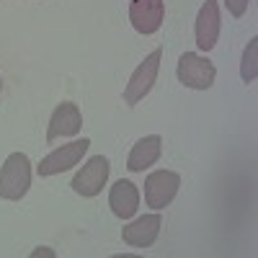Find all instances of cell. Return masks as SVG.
<instances>
[{"mask_svg": "<svg viewBox=\"0 0 258 258\" xmlns=\"http://www.w3.org/2000/svg\"><path fill=\"white\" fill-rule=\"evenodd\" d=\"M88 147H91V140H88V137H83V140H75V142H70V145L57 147L54 153H49L44 160L36 165L39 176L47 178V176H57V173L70 170L73 165H78V163L83 160V155L88 153Z\"/></svg>", "mask_w": 258, "mask_h": 258, "instance_id": "4", "label": "cell"}, {"mask_svg": "<svg viewBox=\"0 0 258 258\" xmlns=\"http://www.w3.org/2000/svg\"><path fill=\"white\" fill-rule=\"evenodd\" d=\"M194 31H197V44L202 52H209L217 44V36H220V3L217 0H207L199 8Z\"/></svg>", "mask_w": 258, "mask_h": 258, "instance_id": "9", "label": "cell"}, {"mask_svg": "<svg viewBox=\"0 0 258 258\" xmlns=\"http://www.w3.org/2000/svg\"><path fill=\"white\" fill-rule=\"evenodd\" d=\"M31 186V160L24 153H13L0 168V199L18 202Z\"/></svg>", "mask_w": 258, "mask_h": 258, "instance_id": "1", "label": "cell"}, {"mask_svg": "<svg viewBox=\"0 0 258 258\" xmlns=\"http://www.w3.org/2000/svg\"><path fill=\"white\" fill-rule=\"evenodd\" d=\"M165 3L163 0H132L129 3V21L140 34H155L163 26Z\"/></svg>", "mask_w": 258, "mask_h": 258, "instance_id": "7", "label": "cell"}, {"mask_svg": "<svg viewBox=\"0 0 258 258\" xmlns=\"http://www.w3.org/2000/svg\"><path fill=\"white\" fill-rule=\"evenodd\" d=\"M181 186V176L173 170H155L145 178V204L153 209H165L176 199Z\"/></svg>", "mask_w": 258, "mask_h": 258, "instance_id": "5", "label": "cell"}, {"mask_svg": "<svg viewBox=\"0 0 258 258\" xmlns=\"http://www.w3.org/2000/svg\"><path fill=\"white\" fill-rule=\"evenodd\" d=\"M248 3H250V0H225L227 11H230V13H232L235 18L245 16V11H248Z\"/></svg>", "mask_w": 258, "mask_h": 258, "instance_id": "14", "label": "cell"}, {"mask_svg": "<svg viewBox=\"0 0 258 258\" xmlns=\"http://www.w3.org/2000/svg\"><path fill=\"white\" fill-rule=\"evenodd\" d=\"M255 75H258V39L253 36V39L248 41V47H245V52H243V64H240V78H243L245 83H253V80H255Z\"/></svg>", "mask_w": 258, "mask_h": 258, "instance_id": "13", "label": "cell"}, {"mask_svg": "<svg viewBox=\"0 0 258 258\" xmlns=\"http://www.w3.org/2000/svg\"><path fill=\"white\" fill-rule=\"evenodd\" d=\"M83 129V114L75 103L64 101L52 111L49 129H47V142H54L59 137H75Z\"/></svg>", "mask_w": 258, "mask_h": 258, "instance_id": "8", "label": "cell"}, {"mask_svg": "<svg viewBox=\"0 0 258 258\" xmlns=\"http://www.w3.org/2000/svg\"><path fill=\"white\" fill-rule=\"evenodd\" d=\"M109 170H111V165H109V160H106L103 155L91 158L75 173L73 191L80 194V197H88V199L91 197H98V194L103 191V186H106V181H109Z\"/></svg>", "mask_w": 258, "mask_h": 258, "instance_id": "6", "label": "cell"}, {"mask_svg": "<svg viewBox=\"0 0 258 258\" xmlns=\"http://www.w3.org/2000/svg\"><path fill=\"white\" fill-rule=\"evenodd\" d=\"M160 225H163L160 214H145V217L135 220L132 225H126L121 230V238L132 248H150L160 235Z\"/></svg>", "mask_w": 258, "mask_h": 258, "instance_id": "10", "label": "cell"}, {"mask_svg": "<svg viewBox=\"0 0 258 258\" xmlns=\"http://www.w3.org/2000/svg\"><path fill=\"white\" fill-rule=\"evenodd\" d=\"M160 57H163V49H153L145 62H140V68L132 73V78H129L126 83V88H124V103L126 106H135L140 103L150 91H153V85H155V78H158V70H160Z\"/></svg>", "mask_w": 258, "mask_h": 258, "instance_id": "2", "label": "cell"}, {"mask_svg": "<svg viewBox=\"0 0 258 258\" xmlns=\"http://www.w3.org/2000/svg\"><path fill=\"white\" fill-rule=\"evenodd\" d=\"M160 153H163V140H160L158 135L142 137V140L132 147V153H129L126 168L132 170V173H142L145 168H150V165L158 163Z\"/></svg>", "mask_w": 258, "mask_h": 258, "instance_id": "12", "label": "cell"}, {"mask_svg": "<svg viewBox=\"0 0 258 258\" xmlns=\"http://www.w3.org/2000/svg\"><path fill=\"white\" fill-rule=\"evenodd\" d=\"M109 207L111 212L116 214L119 220H129L135 217V212L140 209V191L132 181H116L111 186V194H109Z\"/></svg>", "mask_w": 258, "mask_h": 258, "instance_id": "11", "label": "cell"}, {"mask_svg": "<svg viewBox=\"0 0 258 258\" xmlns=\"http://www.w3.org/2000/svg\"><path fill=\"white\" fill-rule=\"evenodd\" d=\"M214 75H217V68L212 64V59H207L202 54H194V52L181 54V59H178V80L186 85V88L207 91V88H212Z\"/></svg>", "mask_w": 258, "mask_h": 258, "instance_id": "3", "label": "cell"}]
</instances>
